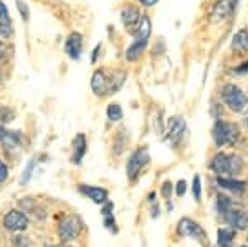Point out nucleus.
Returning <instances> with one entry per match:
<instances>
[{
	"label": "nucleus",
	"instance_id": "obj_1",
	"mask_svg": "<svg viewBox=\"0 0 248 247\" xmlns=\"http://www.w3.org/2000/svg\"><path fill=\"white\" fill-rule=\"evenodd\" d=\"M243 168V159L235 154H225V153H218L215 154L214 159L210 161V169L214 173L220 174H238Z\"/></svg>",
	"mask_w": 248,
	"mask_h": 247
},
{
	"label": "nucleus",
	"instance_id": "obj_2",
	"mask_svg": "<svg viewBox=\"0 0 248 247\" xmlns=\"http://www.w3.org/2000/svg\"><path fill=\"white\" fill-rule=\"evenodd\" d=\"M212 136L217 146H225V145H235L240 138V130L235 123H227L218 119L214 125L212 130Z\"/></svg>",
	"mask_w": 248,
	"mask_h": 247
},
{
	"label": "nucleus",
	"instance_id": "obj_3",
	"mask_svg": "<svg viewBox=\"0 0 248 247\" xmlns=\"http://www.w3.org/2000/svg\"><path fill=\"white\" fill-rule=\"evenodd\" d=\"M222 99L235 113H242L248 106V97L243 93V90L240 86L233 85V83H229V85H225L222 88Z\"/></svg>",
	"mask_w": 248,
	"mask_h": 247
},
{
	"label": "nucleus",
	"instance_id": "obj_4",
	"mask_svg": "<svg viewBox=\"0 0 248 247\" xmlns=\"http://www.w3.org/2000/svg\"><path fill=\"white\" fill-rule=\"evenodd\" d=\"M177 232L179 236H186V237H192L195 241H199L203 247L209 246L207 242V234L205 231L201 224H197L195 221H192L189 217H184L179 221V226H177Z\"/></svg>",
	"mask_w": 248,
	"mask_h": 247
},
{
	"label": "nucleus",
	"instance_id": "obj_5",
	"mask_svg": "<svg viewBox=\"0 0 248 247\" xmlns=\"http://www.w3.org/2000/svg\"><path fill=\"white\" fill-rule=\"evenodd\" d=\"M81 228H83V224H81V221H79V217L66 216L58 226V236L62 239V242L75 241V239L79 236V232H81Z\"/></svg>",
	"mask_w": 248,
	"mask_h": 247
},
{
	"label": "nucleus",
	"instance_id": "obj_6",
	"mask_svg": "<svg viewBox=\"0 0 248 247\" xmlns=\"http://www.w3.org/2000/svg\"><path fill=\"white\" fill-rule=\"evenodd\" d=\"M149 151L147 148H139L136 149L133 154H131L129 161H127V178L129 179H136L139 176V173L142 171L144 166L149 163Z\"/></svg>",
	"mask_w": 248,
	"mask_h": 247
},
{
	"label": "nucleus",
	"instance_id": "obj_7",
	"mask_svg": "<svg viewBox=\"0 0 248 247\" xmlns=\"http://www.w3.org/2000/svg\"><path fill=\"white\" fill-rule=\"evenodd\" d=\"M186 121L181 116H172L167 121V130H166V141L170 143V145H179L181 143L182 136L186 134Z\"/></svg>",
	"mask_w": 248,
	"mask_h": 247
},
{
	"label": "nucleus",
	"instance_id": "obj_8",
	"mask_svg": "<svg viewBox=\"0 0 248 247\" xmlns=\"http://www.w3.org/2000/svg\"><path fill=\"white\" fill-rule=\"evenodd\" d=\"M222 217H223V221L230 226V228H233L237 231L248 228V213H245L243 209H237L235 206L227 211Z\"/></svg>",
	"mask_w": 248,
	"mask_h": 247
},
{
	"label": "nucleus",
	"instance_id": "obj_9",
	"mask_svg": "<svg viewBox=\"0 0 248 247\" xmlns=\"http://www.w3.org/2000/svg\"><path fill=\"white\" fill-rule=\"evenodd\" d=\"M141 18H142V14L138 7L126 5L121 9V22H123V25L131 32V33H134V30L138 29Z\"/></svg>",
	"mask_w": 248,
	"mask_h": 247
},
{
	"label": "nucleus",
	"instance_id": "obj_10",
	"mask_svg": "<svg viewBox=\"0 0 248 247\" xmlns=\"http://www.w3.org/2000/svg\"><path fill=\"white\" fill-rule=\"evenodd\" d=\"M3 226L9 231H23L29 226V217H27L25 213H22V211L14 209L5 214V217H3Z\"/></svg>",
	"mask_w": 248,
	"mask_h": 247
},
{
	"label": "nucleus",
	"instance_id": "obj_11",
	"mask_svg": "<svg viewBox=\"0 0 248 247\" xmlns=\"http://www.w3.org/2000/svg\"><path fill=\"white\" fill-rule=\"evenodd\" d=\"M238 0H218L215 3L214 10H212V20L214 22H222V20L229 18L233 10L237 9Z\"/></svg>",
	"mask_w": 248,
	"mask_h": 247
},
{
	"label": "nucleus",
	"instance_id": "obj_12",
	"mask_svg": "<svg viewBox=\"0 0 248 247\" xmlns=\"http://www.w3.org/2000/svg\"><path fill=\"white\" fill-rule=\"evenodd\" d=\"M65 51L68 53V57L78 60L81 57V51H83V37L79 32H71L68 35L66 42H65Z\"/></svg>",
	"mask_w": 248,
	"mask_h": 247
},
{
	"label": "nucleus",
	"instance_id": "obj_13",
	"mask_svg": "<svg viewBox=\"0 0 248 247\" xmlns=\"http://www.w3.org/2000/svg\"><path fill=\"white\" fill-rule=\"evenodd\" d=\"M108 88H109V80H108L106 73L103 70H96L91 77V90L96 97H103L108 95Z\"/></svg>",
	"mask_w": 248,
	"mask_h": 247
},
{
	"label": "nucleus",
	"instance_id": "obj_14",
	"mask_svg": "<svg viewBox=\"0 0 248 247\" xmlns=\"http://www.w3.org/2000/svg\"><path fill=\"white\" fill-rule=\"evenodd\" d=\"M14 35V27H12V18L5 3L0 0V37L10 38Z\"/></svg>",
	"mask_w": 248,
	"mask_h": 247
},
{
	"label": "nucleus",
	"instance_id": "obj_15",
	"mask_svg": "<svg viewBox=\"0 0 248 247\" xmlns=\"http://www.w3.org/2000/svg\"><path fill=\"white\" fill-rule=\"evenodd\" d=\"M79 191H81L85 196H88L93 202L96 204H105L108 201V191L98 188V186H86V184H81L79 186Z\"/></svg>",
	"mask_w": 248,
	"mask_h": 247
},
{
	"label": "nucleus",
	"instance_id": "obj_16",
	"mask_svg": "<svg viewBox=\"0 0 248 247\" xmlns=\"http://www.w3.org/2000/svg\"><path fill=\"white\" fill-rule=\"evenodd\" d=\"M217 184L222 189H227V191H230V193H235V194H242L243 191L247 189V182L238 181V179H233V178H222V176H218L217 178Z\"/></svg>",
	"mask_w": 248,
	"mask_h": 247
},
{
	"label": "nucleus",
	"instance_id": "obj_17",
	"mask_svg": "<svg viewBox=\"0 0 248 247\" xmlns=\"http://www.w3.org/2000/svg\"><path fill=\"white\" fill-rule=\"evenodd\" d=\"M86 154V138L85 134H77V138L73 139V156H71V161L75 165H79L81 159L85 158Z\"/></svg>",
	"mask_w": 248,
	"mask_h": 247
},
{
	"label": "nucleus",
	"instance_id": "obj_18",
	"mask_svg": "<svg viewBox=\"0 0 248 247\" xmlns=\"http://www.w3.org/2000/svg\"><path fill=\"white\" fill-rule=\"evenodd\" d=\"M232 50L238 51V53H245L248 50V30L240 29L232 38Z\"/></svg>",
	"mask_w": 248,
	"mask_h": 247
},
{
	"label": "nucleus",
	"instance_id": "obj_19",
	"mask_svg": "<svg viewBox=\"0 0 248 247\" xmlns=\"http://www.w3.org/2000/svg\"><path fill=\"white\" fill-rule=\"evenodd\" d=\"M146 47H147V40L134 38V42L131 43L126 50V60H129V62H136V60L142 55V51L146 50Z\"/></svg>",
	"mask_w": 248,
	"mask_h": 247
},
{
	"label": "nucleus",
	"instance_id": "obj_20",
	"mask_svg": "<svg viewBox=\"0 0 248 247\" xmlns=\"http://www.w3.org/2000/svg\"><path fill=\"white\" fill-rule=\"evenodd\" d=\"M134 38L138 40H149V35H151V20L147 15H142L141 22H139L138 29L134 30Z\"/></svg>",
	"mask_w": 248,
	"mask_h": 247
},
{
	"label": "nucleus",
	"instance_id": "obj_21",
	"mask_svg": "<svg viewBox=\"0 0 248 247\" xmlns=\"http://www.w3.org/2000/svg\"><path fill=\"white\" fill-rule=\"evenodd\" d=\"M235 234H237V229H233V228L218 229V246L220 247H230L232 242H233V239H235Z\"/></svg>",
	"mask_w": 248,
	"mask_h": 247
},
{
	"label": "nucleus",
	"instance_id": "obj_22",
	"mask_svg": "<svg viewBox=\"0 0 248 247\" xmlns=\"http://www.w3.org/2000/svg\"><path fill=\"white\" fill-rule=\"evenodd\" d=\"M126 71H116L113 75V78L109 80V88H108V95H114L116 91H119V88L124 85L126 82Z\"/></svg>",
	"mask_w": 248,
	"mask_h": 247
},
{
	"label": "nucleus",
	"instance_id": "obj_23",
	"mask_svg": "<svg viewBox=\"0 0 248 247\" xmlns=\"http://www.w3.org/2000/svg\"><path fill=\"white\" fill-rule=\"evenodd\" d=\"M103 216H105V226L108 229H111L113 232H116V229L114 226H116V222H114V217H113V202H109V201H106L105 202V206H103Z\"/></svg>",
	"mask_w": 248,
	"mask_h": 247
},
{
	"label": "nucleus",
	"instance_id": "obj_24",
	"mask_svg": "<svg viewBox=\"0 0 248 247\" xmlns=\"http://www.w3.org/2000/svg\"><path fill=\"white\" fill-rule=\"evenodd\" d=\"M233 202H232V199L230 198H227V196H217V211H218V214L220 216H223V214L227 213L230 208H233Z\"/></svg>",
	"mask_w": 248,
	"mask_h": 247
},
{
	"label": "nucleus",
	"instance_id": "obj_25",
	"mask_svg": "<svg viewBox=\"0 0 248 247\" xmlns=\"http://www.w3.org/2000/svg\"><path fill=\"white\" fill-rule=\"evenodd\" d=\"M106 115H108V119L109 121H119V119L123 118V110L119 105H116V103H111L109 106H108L106 110Z\"/></svg>",
	"mask_w": 248,
	"mask_h": 247
},
{
	"label": "nucleus",
	"instance_id": "obj_26",
	"mask_svg": "<svg viewBox=\"0 0 248 247\" xmlns=\"http://www.w3.org/2000/svg\"><path fill=\"white\" fill-rule=\"evenodd\" d=\"M15 118V111H12L7 106H0V121L2 123H10Z\"/></svg>",
	"mask_w": 248,
	"mask_h": 247
},
{
	"label": "nucleus",
	"instance_id": "obj_27",
	"mask_svg": "<svg viewBox=\"0 0 248 247\" xmlns=\"http://www.w3.org/2000/svg\"><path fill=\"white\" fill-rule=\"evenodd\" d=\"M192 191H194V198H195V201H201V196H202L201 176H194V181H192Z\"/></svg>",
	"mask_w": 248,
	"mask_h": 247
},
{
	"label": "nucleus",
	"instance_id": "obj_28",
	"mask_svg": "<svg viewBox=\"0 0 248 247\" xmlns=\"http://www.w3.org/2000/svg\"><path fill=\"white\" fill-rule=\"evenodd\" d=\"M17 9L20 12V15H22V18L27 22V20L30 18V10H29V7H27V3L22 2V0H17Z\"/></svg>",
	"mask_w": 248,
	"mask_h": 247
},
{
	"label": "nucleus",
	"instance_id": "obj_29",
	"mask_svg": "<svg viewBox=\"0 0 248 247\" xmlns=\"http://www.w3.org/2000/svg\"><path fill=\"white\" fill-rule=\"evenodd\" d=\"M33 169H35V159H30L29 165H27L25 173H23V176H22V184H25V182L31 178V173H33Z\"/></svg>",
	"mask_w": 248,
	"mask_h": 247
},
{
	"label": "nucleus",
	"instance_id": "obj_30",
	"mask_svg": "<svg viewBox=\"0 0 248 247\" xmlns=\"http://www.w3.org/2000/svg\"><path fill=\"white\" fill-rule=\"evenodd\" d=\"M10 51H12V49L7 45V43L0 42V62H7V60L10 58Z\"/></svg>",
	"mask_w": 248,
	"mask_h": 247
},
{
	"label": "nucleus",
	"instance_id": "obj_31",
	"mask_svg": "<svg viewBox=\"0 0 248 247\" xmlns=\"http://www.w3.org/2000/svg\"><path fill=\"white\" fill-rule=\"evenodd\" d=\"M7 176H9V168H7L5 163L0 159V182H3L7 179Z\"/></svg>",
	"mask_w": 248,
	"mask_h": 247
},
{
	"label": "nucleus",
	"instance_id": "obj_32",
	"mask_svg": "<svg viewBox=\"0 0 248 247\" xmlns=\"http://www.w3.org/2000/svg\"><path fill=\"white\" fill-rule=\"evenodd\" d=\"M170 193H172V184H170V181H166L162 186V196L166 199H170Z\"/></svg>",
	"mask_w": 248,
	"mask_h": 247
},
{
	"label": "nucleus",
	"instance_id": "obj_33",
	"mask_svg": "<svg viewBox=\"0 0 248 247\" xmlns=\"http://www.w3.org/2000/svg\"><path fill=\"white\" fill-rule=\"evenodd\" d=\"M186 191H187V182L184 181V179H181V181L177 182V191H175V193H177V196H184Z\"/></svg>",
	"mask_w": 248,
	"mask_h": 247
},
{
	"label": "nucleus",
	"instance_id": "obj_34",
	"mask_svg": "<svg viewBox=\"0 0 248 247\" xmlns=\"http://www.w3.org/2000/svg\"><path fill=\"white\" fill-rule=\"evenodd\" d=\"M138 2L144 7H154V5H157L159 0H138Z\"/></svg>",
	"mask_w": 248,
	"mask_h": 247
},
{
	"label": "nucleus",
	"instance_id": "obj_35",
	"mask_svg": "<svg viewBox=\"0 0 248 247\" xmlns=\"http://www.w3.org/2000/svg\"><path fill=\"white\" fill-rule=\"evenodd\" d=\"M237 73H248V62H243L237 68Z\"/></svg>",
	"mask_w": 248,
	"mask_h": 247
},
{
	"label": "nucleus",
	"instance_id": "obj_36",
	"mask_svg": "<svg viewBox=\"0 0 248 247\" xmlns=\"http://www.w3.org/2000/svg\"><path fill=\"white\" fill-rule=\"evenodd\" d=\"M5 136H7V131H5V128L3 126H0V143L5 139Z\"/></svg>",
	"mask_w": 248,
	"mask_h": 247
},
{
	"label": "nucleus",
	"instance_id": "obj_37",
	"mask_svg": "<svg viewBox=\"0 0 248 247\" xmlns=\"http://www.w3.org/2000/svg\"><path fill=\"white\" fill-rule=\"evenodd\" d=\"M99 49H101V47L98 45V47H96V49H94V51H93V57H91V62H93V63L96 62V57H98V51H99Z\"/></svg>",
	"mask_w": 248,
	"mask_h": 247
},
{
	"label": "nucleus",
	"instance_id": "obj_38",
	"mask_svg": "<svg viewBox=\"0 0 248 247\" xmlns=\"http://www.w3.org/2000/svg\"><path fill=\"white\" fill-rule=\"evenodd\" d=\"M2 80H3V77H2V71H0V85H2Z\"/></svg>",
	"mask_w": 248,
	"mask_h": 247
},
{
	"label": "nucleus",
	"instance_id": "obj_39",
	"mask_svg": "<svg viewBox=\"0 0 248 247\" xmlns=\"http://www.w3.org/2000/svg\"><path fill=\"white\" fill-rule=\"evenodd\" d=\"M245 125L248 126V115H247V116H245Z\"/></svg>",
	"mask_w": 248,
	"mask_h": 247
},
{
	"label": "nucleus",
	"instance_id": "obj_40",
	"mask_svg": "<svg viewBox=\"0 0 248 247\" xmlns=\"http://www.w3.org/2000/svg\"><path fill=\"white\" fill-rule=\"evenodd\" d=\"M242 247H248V246H242Z\"/></svg>",
	"mask_w": 248,
	"mask_h": 247
}]
</instances>
